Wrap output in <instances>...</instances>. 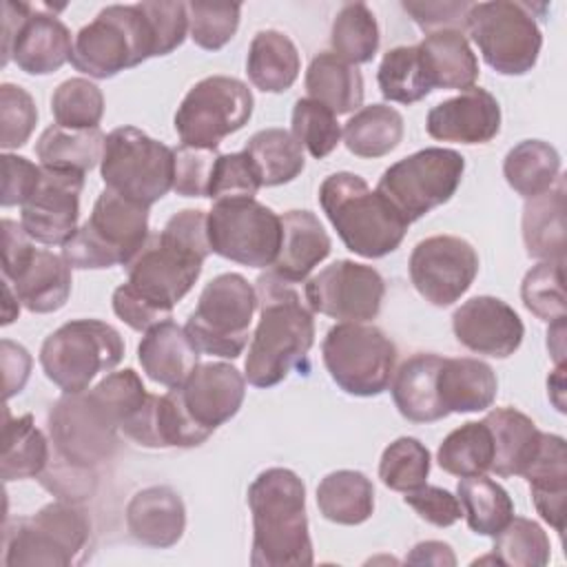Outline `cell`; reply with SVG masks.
<instances>
[{
    "instance_id": "6da1fadb",
    "label": "cell",
    "mask_w": 567,
    "mask_h": 567,
    "mask_svg": "<svg viewBox=\"0 0 567 567\" xmlns=\"http://www.w3.org/2000/svg\"><path fill=\"white\" fill-rule=\"evenodd\" d=\"M148 392L135 370L106 374L84 392H64L49 410V434L58 456L93 467L117 450V432L144 405Z\"/></svg>"
},
{
    "instance_id": "7a4b0ae2",
    "label": "cell",
    "mask_w": 567,
    "mask_h": 567,
    "mask_svg": "<svg viewBox=\"0 0 567 567\" xmlns=\"http://www.w3.org/2000/svg\"><path fill=\"white\" fill-rule=\"evenodd\" d=\"M208 255L206 210L184 208L133 257L124 286L166 321L199 279Z\"/></svg>"
},
{
    "instance_id": "3957f363",
    "label": "cell",
    "mask_w": 567,
    "mask_h": 567,
    "mask_svg": "<svg viewBox=\"0 0 567 567\" xmlns=\"http://www.w3.org/2000/svg\"><path fill=\"white\" fill-rule=\"evenodd\" d=\"M259 323L250 337L244 377L255 388L281 383L292 368H303L315 343V319L292 284L270 270L257 279Z\"/></svg>"
},
{
    "instance_id": "277c9868",
    "label": "cell",
    "mask_w": 567,
    "mask_h": 567,
    "mask_svg": "<svg viewBox=\"0 0 567 567\" xmlns=\"http://www.w3.org/2000/svg\"><path fill=\"white\" fill-rule=\"evenodd\" d=\"M252 514V567H303L315 563L306 516V485L288 467H268L248 487Z\"/></svg>"
},
{
    "instance_id": "5b68a950",
    "label": "cell",
    "mask_w": 567,
    "mask_h": 567,
    "mask_svg": "<svg viewBox=\"0 0 567 567\" xmlns=\"http://www.w3.org/2000/svg\"><path fill=\"white\" fill-rule=\"evenodd\" d=\"M319 204L343 246L365 259L394 252L410 226L379 190L348 171L332 173L321 182Z\"/></svg>"
},
{
    "instance_id": "8992f818",
    "label": "cell",
    "mask_w": 567,
    "mask_h": 567,
    "mask_svg": "<svg viewBox=\"0 0 567 567\" xmlns=\"http://www.w3.org/2000/svg\"><path fill=\"white\" fill-rule=\"evenodd\" d=\"M148 58H159V44L144 4H109L78 31L71 64L106 80Z\"/></svg>"
},
{
    "instance_id": "52a82bcc",
    "label": "cell",
    "mask_w": 567,
    "mask_h": 567,
    "mask_svg": "<svg viewBox=\"0 0 567 567\" xmlns=\"http://www.w3.org/2000/svg\"><path fill=\"white\" fill-rule=\"evenodd\" d=\"M91 518L73 501H53L4 527L7 567H69L86 556Z\"/></svg>"
},
{
    "instance_id": "ba28073f",
    "label": "cell",
    "mask_w": 567,
    "mask_h": 567,
    "mask_svg": "<svg viewBox=\"0 0 567 567\" xmlns=\"http://www.w3.org/2000/svg\"><path fill=\"white\" fill-rule=\"evenodd\" d=\"M148 237V208L104 188L91 217L62 246V257L80 270L128 266Z\"/></svg>"
},
{
    "instance_id": "9c48e42d",
    "label": "cell",
    "mask_w": 567,
    "mask_h": 567,
    "mask_svg": "<svg viewBox=\"0 0 567 567\" xmlns=\"http://www.w3.org/2000/svg\"><path fill=\"white\" fill-rule=\"evenodd\" d=\"M124 357L122 334L100 319H73L53 330L40 348V365L62 392H84L100 372Z\"/></svg>"
},
{
    "instance_id": "30bf717a",
    "label": "cell",
    "mask_w": 567,
    "mask_h": 567,
    "mask_svg": "<svg viewBox=\"0 0 567 567\" xmlns=\"http://www.w3.org/2000/svg\"><path fill=\"white\" fill-rule=\"evenodd\" d=\"M100 175L109 190L151 208L173 188L175 153L135 126H117L106 135Z\"/></svg>"
},
{
    "instance_id": "8fae6325",
    "label": "cell",
    "mask_w": 567,
    "mask_h": 567,
    "mask_svg": "<svg viewBox=\"0 0 567 567\" xmlns=\"http://www.w3.org/2000/svg\"><path fill=\"white\" fill-rule=\"evenodd\" d=\"M255 310V286L239 272H224L204 286L184 330L199 352L237 359L248 346Z\"/></svg>"
},
{
    "instance_id": "7c38bea8",
    "label": "cell",
    "mask_w": 567,
    "mask_h": 567,
    "mask_svg": "<svg viewBox=\"0 0 567 567\" xmlns=\"http://www.w3.org/2000/svg\"><path fill=\"white\" fill-rule=\"evenodd\" d=\"M321 354L332 381L352 396H377L390 388L396 346L377 326L359 321L332 326L323 337Z\"/></svg>"
},
{
    "instance_id": "4fadbf2b",
    "label": "cell",
    "mask_w": 567,
    "mask_h": 567,
    "mask_svg": "<svg viewBox=\"0 0 567 567\" xmlns=\"http://www.w3.org/2000/svg\"><path fill=\"white\" fill-rule=\"evenodd\" d=\"M465 29L483 60L501 75H525L538 62L543 33L527 2H472Z\"/></svg>"
},
{
    "instance_id": "5bb4252c",
    "label": "cell",
    "mask_w": 567,
    "mask_h": 567,
    "mask_svg": "<svg viewBox=\"0 0 567 567\" xmlns=\"http://www.w3.org/2000/svg\"><path fill=\"white\" fill-rule=\"evenodd\" d=\"M465 159L452 148H421L383 171L377 190L408 219H421L452 199L461 186Z\"/></svg>"
},
{
    "instance_id": "9a60e30c",
    "label": "cell",
    "mask_w": 567,
    "mask_h": 567,
    "mask_svg": "<svg viewBox=\"0 0 567 567\" xmlns=\"http://www.w3.org/2000/svg\"><path fill=\"white\" fill-rule=\"evenodd\" d=\"M2 275L20 303L35 315L60 310L71 295V266L64 257L35 248L22 224L2 219Z\"/></svg>"
},
{
    "instance_id": "2e32d148",
    "label": "cell",
    "mask_w": 567,
    "mask_h": 567,
    "mask_svg": "<svg viewBox=\"0 0 567 567\" xmlns=\"http://www.w3.org/2000/svg\"><path fill=\"white\" fill-rule=\"evenodd\" d=\"M210 252L250 268H268L281 248V217L266 204L221 199L206 213Z\"/></svg>"
},
{
    "instance_id": "e0dca14e",
    "label": "cell",
    "mask_w": 567,
    "mask_h": 567,
    "mask_svg": "<svg viewBox=\"0 0 567 567\" xmlns=\"http://www.w3.org/2000/svg\"><path fill=\"white\" fill-rule=\"evenodd\" d=\"M250 89L230 75H208L193 84L175 113V131L186 146L217 148L252 115Z\"/></svg>"
},
{
    "instance_id": "ac0fdd59",
    "label": "cell",
    "mask_w": 567,
    "mask_h": 567,
    "mask_svg": "<svg viewBox=\"0 0 567 567\" xmlns=\"http://www.w3.org/2000/svg\"><path fill=\"white\" fill-rule=\"evenodd\" d=\"M71 31L58 16L27 2L2 4V64L13 60L29 75H49L71 62Z\"/></svg>"
},
{
    "instance_id": "d6986e66",
    "label": "cell",
    "mask_w": 567,
    "mask_h": 567,
    "mask_svg": "<svg viewBox=\"0 0 567 567\" xmlns=\"http://www.w3.org/2000/svg\"><path fill=\"white\" fill-rule=\"evenodd\" d=\"M385 281L372 266L339 259L319 270L303 286V299L312 312L339 321H370L379 315Z\"/></svg>"
},
{
    "instance_id": "ffe728a7",
    "label": "cell",
    "mask_w": 567,
    "mask_h": 567,
    "mask_svg": "<svg viewBox=\"0 0 567 567\" xmlns=\"http://www.w3.org/2000/svg\"><path fill=\"white\" fill-rule=\"evenodd\" d=\"M410 279L432 306L458 301L478 275V255L470 241L454 235H434L419 241L410 255Z\"/></svg>"
},
{
    "instance_id": "44dd1931",
    "label": "cell",
    "mask_w": 567,
    "mask_h": 567,
    "mask_svg": "<svg viewBox=\"0 0 567 567\" xmlns=\"http://www.w3.org/2000/svg\"><path fill=\"white\" fill-rule=\"evenodd\" d=\"M84 173L42 166L35 193L22 204L24 233L44 246H64L78 230Z\"/></svg>"
},
{
    "instance_id": "7402d4cb",
    "label": "cell",
    "mask_w": 567,
    "mask_h": 567,
    "mask_svg": "<svg viewBox=\"0 0 567 567\" xmlns=\"http://www.w3.org/2000/svg\"><path fill=\"white\" fill-rule=\"evenodd\" d=\"M190 421L206 434L230 421L246 396V377L230 363H199L182 385L175 388Z\"/></svg>"
},
{
    "instance_id": "603a6c76",
    "label": "cell",
    "mask_w": 567,
    "mask_h": 567,
    "mask_svg": "<svg viewBox=\"0 0 567 567\" xmlns=\"http://www.w3.org/2000/svg\"><path fill=\"white\" fill-rule=\"evenodd\" d=\"M452 330L461 346L476 354L507 359L525 337V326L516 310L498 297L478 295L461 303L452 315Z\"/></svg>"
},
{
    "instance_id": "cb8c5ba5",
    "label": "cell",
    "mask_w": 567,
    "mask_h": 567,
    "mask_svg": "<svg viewBox=\"0 0 567 567\" xmlns=\"http://www.w3.org/2000/svg\"><path fill=\"white\" fill-rule=\"evenodd\" d=\"M425 128L441 142L485 144L501 131L498 100L481 86H472L456 97L443 100L430 109Z\"/></svg>"
},
{
    "instance_id": "d4e9b609",
    "label": "cell",
    "mask_w": 567,
    "mask_h": 567,
    "mask_svg": "<svg viewBox=\"0 0 567 567\" xmlns=\"http://www.w3.org/2000/svg\"><path fill=\"white\" fill-rule=\"evenodd\" d=\"M186 527V507L182 496L168 485H151L135 492L126 505L128 534L155 549L177 545Z\"/></svg>"
},
{
    "instance_id": "484cf974",
    "label": "cell",
    "mask_w": 567,
    "mask_h": 567,
    "mask_svg": "<svg viewBox=\"0 0 567 567\" xmlns=\"http://www.w3.org/2000/svg\"><path fill=\"white\" fill-rule=\"evenodd\" d=\"M281 248L270 272L286 284H303L308 275L330 255L332 241L319 217L310 210H288L281 215Z\"/></svg>"
},
{
    "instance_id": "4316f807",
    "label": "cell",
    "mask_w": 567,
    "mask_h": 567,
    "mask_svg": "<svg viewBox=\"0 0 567 567\" xmlns=\"http://www.w3.org/2000/svg\"><path fill=\"white\" fill-rule=\"evenodd\" d=\"M137 359L151 381L177 388L199 365V350L182 326L166 319L144 332L137 346Z\"/></svg>"
},
{
    "instance_id": "83f0119b",
    "label": "cell",
    "mask_w": 567,
    "mask_h": 567,
    "mask_svg": "<svg viewBox=\"0 0 567 567\" xmlns=\"http://www.w3.org/2000/svg\"><path fill=\"white\" fill-rule=\"evenodd\" d=\"M443 357L434 352H419L405 359L394 370L390 392L399 414L412 423H432L447 416L436 390V374Z\"/></svg>"
},
{
    "instance_id": "f1b7e54d",
    "label": "cell",
    "mask_w": 567,
    "mask_h": 567,
    "mask_svg": "<svg viewBox=\"0 0 567 567\" xmlns=\"http://www.w3.org/2000/svg\"><path fill=\"white\" fill-rule=\"evenodd\" d=\"M536 512L558 534L565 532V498H567V450L565 439L543 432L540 447L525 470Z\"/></svg>"
},
{
    "instance_id": "f546056e",
    "label": "cell",
    "mask_w": 567,
    "mask_h": 567,
    "mask_svg": "<svg viewBox=\"0 0 567 567\" xmlns=\"http://www.w3.org/2000/svg\"><path fill=\"white\" fill-rule=\"evenodd\" d=\"M432 89H472L478 80V60L463 31L441 29L425 33L416 44Z\"/></svg>"
},
{
    "instance_id": "4dcf8cb0",
    "label": "cell",
    "mask_w": 567,
    "mask_h": 567,
    "mask_svg": "<svg viewBox=\"0 0 567 567\" xmlns=\"http://www.w3.org/2000/svg\"><path fill=\"white\" fill-rule=\"evenodd\" d=\"M436 390L447 414L481 412L492 408L498 392L496 372L481 359L458 357L441 361L436 374Z\"/></svg>"
},
{
    "instance_id": "1f68e13d",
    "label": "cell",
    "mask_w": 567,
    "mask_h": 567,
    "mask_svg": "<svg viewBox=\"0 0 567 567\" xmlns=\"http://www.w3.org/2000/svg\"><path fill=\"white\" fill-rule=\"evenodd\" d=\"M494 439V461L489 472L501 478L523 476L532 465L543 432L536 423L516 408H494L483 419Z\"/></svg>"
},
{
    "instance_id": "d6a6232c",
    "label": "cell",
    "mask_w": 567,
    "mask_h": 567,
    "mask_svg": "<svg viewBox=\"0 0 567 567\" xmlns=\"http://www.w3.org/2000/svg\"><path fill=\"white\" fill-rule=\"evenodd\" d=\"M523 241L529 257L565 261V179L527 199L523 208Z\"/></svg>"
},
{
    "instance_id": "836d02e7",
    "label": "cell",
    "mask_w": 567,
    "mask_h": 567,
    "mask_svg": "<svg viewBox=\"0 0 567 567\" xmlns=\"http://www.w3.org/2000/svg\"><path fill=\"white\" fill-rule=\"evenodd\" d=\"M301 69V58L295 42L275 29L255 33L248 58L246 73L248 80L264 93H284L288 91Z\"/></svg>"
},
{
    "instance_id": "e575fe53",
    "label": "cell",
    "mask_w": 567,
    "mask_h": 567,
    "mask_svg": "<svg viewBox=\"0 0 567 567\" xmlns=\"http://www.w3.org/2000/svg\"><path fill=\"white\" fill-rule=\"evenodd\" d=\"M306 91L308 97L321 102L334 115H346L363 104V75L354 64L321 51L308 64Z\"/></svg>"
},
{
    "instance_id": "d590c367",
    "label": "cell",
    "mask_w": 567,
    "mask_h": 567,
    "mask_svg": "<svg viewBox=\"0 0 567 567\" xmlns=\"http://www.w3.org/2000/svg\"><path fill=\"white\" fill-rule=\"evenodd\" d=\"M321 516L337 525H361L374 512V485L357 470H337L317 485Z\"/></svg>"
},
{
    "instance_id": "8d00e7d4",
    "label": "cell",
    "mask_w": 567,
    "mask_h": 567,
    "mask_svg": "<svg viewBox=\"0 0 567 567\" xmlns=\"http://www.w3.org/2000/svg\"><path fill=\"white\" fill-rule=\"evenodd\" d=\"M51 461L49 441L40 427H35L31 414L11 416L4 408L2 427V481L38 478Z\"/></svg>"
},
{
    "instance_id": "74e56055",
    "label": "cell",
    "mask_w": 567,
    "mask_h": 567,
    "mask_svg": "<svg viewBox=\"0 0 567 567\" xmlns=\"http://www.w3.org/2000/svg\"><path fill=\"white\" fill-rule=\"evenodd\" d=\"M106 135L100 128H64L51 124L35 142L40 166L89 173L102 162Z\"/></svg>"
},
{
    "instance_id": "f35d334b",
    "label": "cell",
    "mask_w": 567,
    "mask_h": 567,
    "mask_svg": "<svg viewBox=\"0 0 567 567\" xmlns=\"http://www.w3.org/2000/svg\"><path fill=\"white\" fill-rule=\"evenodd\" d=\"M346 148L365 159L383 157L403 140V117L388 104H370L359 109L341 128Z\"/></svg>"
},
{
    "instance_id": "ab89813d",
    "label": "cell",
    "mask_w": 567,
    "mask_h": 567,
    "mask_svg": "<svg viewBox=\"0 0 567 567\" xmlns=\"http://www.w3.org/2000/svg\"><path fill=\"white\" fill-rule=\"evenodd\" d=\"M503 175L509 188L532 199L549 190L560 177V155L543 140H523L507 151Z\"/></svg>"
},
{
    "instance_id": "60d3db41",
    "label": "cell",
    "mask_w": 567,
    "mask_h": 567,
    "mask_svg": "<svg viewBox=\"0 0 567 567\" xmlns=\"http://www.w3.org/2000/svg\"><path fill=\"white\" fill-rule=\"evenodd\" d=\"M456 498L463 507L467 527L474 534L494 538L514 518V503L507 489L485 474L461 478Z\"/></svg>"
},
{
    "instance_id": "b9f144b4",
    "label": "cell",
    "mask_w": 567,
    "mask_h": 567,
    "mask_svg": "<svg viewBox=\"0 0 567 567\" xmlns=\"http://www.w3.org/2000/svg\"><path fill=\"white\" fill-rule=\"evenodd\" d=\"M252 159L261 186H281L301 175L306 157L301 144L286 128H261L248 142L246 148Z\"/></svg>"
},
{
    "instance_id": "7bdbcfd3",
    "label": "cell",
    "mask_w": 567,
    "mask_h": 567,
    "mask_svg": "<svg viewBox=\"0 0 567 567\" xmlns=\"http://www.w3.org/2000/svg\"><path fill=\"white\" fill-rule=\"evenodd\" d=\"M494 461V439L485 421H467L452 430L436 450V463L443 472L467 478L489 472Z\"/></svg>"
},
{
    "instance_id": "ee69618b",
    "label": "cell",
    "mask_w": 567,
    "mask_h": 567,
    "mask_svg": "<svg viewBox=\"0 0 567 567\" xmlns=\"http://www.w3.org/2000/svg\"><path fill=\"white\" fill-rule=\"evenodd\" d=\"M332 53L348 64H365L379 49V24L365 2H348L330 29Z\"/></svg>"
},
{
    "instance_id": "f6af8a7d",
    "label": "cell",
    "mask_w": 567,
    "mask_h": 567,
    "mask_svg": "<svg viewBox=\"0 0 567 567\" xmlns=\"http://www.w3.org/2000/svg\"><path fill=\"white\" fill-rule=\"evenodd\" d=\"M377 80L381 95L388 102L414 104L432 91L416 44L390 49L379 64Z\"/></svg>"
},
{
    "instance_id": "bcb514c9",
    "label": "cell",
    "mask_w": 567,
    "mask_h": 567,
    "mask_svg": "<svg viewBox=\"0 0 567 567\" xmlns=\"http://www.w3.org/2000/svg\"><path fill=\"white\" fill-rule=\"evenodd\" d=\"M492 556L496 565L543 567L549 563L551 547L545 529L523 516H514L496 536Z\"/></svg>"
},
{
    "instance_id": "7dc6e473",
    "label": "cell",
    "mask_w": 567,
    "mask_h": 567,
    "mask_svg": "<svg viewBox=\"0 0 567 567\" xmlns=\"http://www.w3.org/2000/svg\"><path fill=\"white\" fill-rule=\"evenodd\" d=\"M430 465V452L419 439L399 436L381 454L379 478L385 487L405 494L425 485Z\"/></svg>"
},
{
    "instance_id": "c3c4849f",
    "label": "cell",
    "mask_w": 567,
    "mask_h": 567,
    "mask_svg": "<svg viewBox=\"0 0 567 567\" xmlns=\"http://www.w3.org/2000/svg\"><path fill=\"white\" fill-rule=\"evenodd\" d=\"M55 124L64 128H97L104 115V95L86 78H69L51 95Z\"/></svg>"
},
{
    "instance_id": "681fc988",
    "label": "cell",
    "mask_w": 567,
    "mask_h": 567,
    "mask_svg": "<svg viewBox=\"0 0 567 567\" xmlns=\"http://www.w3.org/2000/svg\"><path fill=\"white\" fill-rule=\"evenodd\" d=\"M292 137L317 159L330 155L341 142L337 115L312 97H299L292 106Z\"/></svg>"
},
{
    "instance_id": "f907efd6",
    "label": "cell",
    "mask_w": 567,
    "mask_h": 567,
    "mask_svg": "<svg viewBox=\"0 0 567 567\" xmlns=\"http://www.w3.org/2000/svg\"><path fill=\"white\" fill-rule=\"evenodd\" d=\"M188 33L193 42L206 51H219L226 47L239 27L241 4L237 2H186Z\"/></svg>"
},
{
    "instance_id": "816d5d0a",
    "label": "cell",
    "mask_w": 567,
    "mask_h": 567,
    "mask_svg": "<svg viewBox=\"0 0 567 567\" xmlns=\"http://www.w3.org/2000/svg\"><path fill=\"white\" fill-rule=\"evenodd\" d=\"M563 264L565 261H538L527 270L520 284L525 308L547 323L565 319Z\"/></svg>"
},
{
    "instance_id": "f5cc1de1",
    "label": "cell",
    "mask_w": 567,
    "mask_h": 567,
    "mask_svg": "<svg viewBox=\"0 0 567 567\" xmlns=\"http://www.w3.org/2000/svg\"><path fill=\"white\" fill-rule=\"evenodd\" d=\"M261 188L259 173L246 151L219 153L208 188V197L221 199H250Z\"/></svg>"
},
{
    "instance_id": "db71d44e",
    "label": "cell",
    "mask_w": 567,
    "mask_h": 567,
    "mask_svg": "<svg viewBox=\"0 0 567 567\" xmlns=\"http://www.w3.org/2000/svg\"><path fill=\"white\" fill-rule=\"evenodd\" d=\"M38 122L33 97L18 84L0 86V146L4 151L20 148L31 137Z\"/></svg>"
},
{
    "instance_id": "11a10c76",
    "label": "cell",
    "mask_w": 567,
    "mask_h": 567,
    "mask_svg": "<svg viewBox=\"0 0 567 567\" xmlns=\"http://www.w3.org/2000/svg\"><path fill=\"white\" fill-rule=\"evenodd\" d=\"M175 153V177L173 190L182 197H208L217 148H197V146H177Z\"/></svg>"
},
{
    "instance_id": "9f6ffc18",
    "label": "cell",
    "mask_w": 567,
    "mask_h": 567,
    "mask_svg": "<svg viewBox=\"0 0 567 567\" xmlns=\"http://www.w3.org/2000/svg\"><path fill=\"white\" fill-rule=\"evenodd\" d=\"M44 489L55 494L60 501H86L95 492V472L93 467H80L62 456H51L47 470L38 476Z\"/></svg>"
},
{
    "instance_id": "6f0895ef",
    "label": "cell",
    "mask_w": 567,
    "mask_h": 567,
    "mask_svg": "<svg viewBox=\"0 0 567 567\" xmlns=\"http://www.w3.org/2000/svg\"><path fill=\"white\" fill-rule=\"evenodd\" d=\"M403 503L410 505L425 523L436 527H450L463 516V507L452 492L427 483L412 492H405Z\"/></svg>"
},
{
    "instance_id": "680465c9",
    "label": "cell",
    "mask_w": 567,
    "mask_h": 567,
    "mask_svg": "<svg viewBox=\"0 0 567 567\" xmlns=\"http://www.w3.org/2000/svg\"><path fill=\"white\" fill-rule=\"evenodd\" d=\"M2 206H22L38 188L42 166L29 162L22 155L4 153L2 157Z\"/></svg>"
},
{
    "instance_id": "91938a15",
    "label": "cell",
    "mask_w": 567,
    "mask_h": 567,
    "mask_svg": "<svg viewBox=\"0 0 567 567\" xmlns=\"http://www.w3.org/2000/svg\"><path fill=\"white\" fill-rule=\"evenodd\" d=\"M472 2H401L403 11L412 16V20L425 31H441V29H456L465 31L467 11Z\"/></svg>"
},
{
    "instance_id": "94428289",
    "label": "cell",
    "mask_w": 567,
    "mask_h": 567,
    "mask_svg": "<svg viewBox=\"0 0 567 567\" xmlns=\"http://www.w3.org/2000/svg\"><path fill=\"white\" fill-rule=\"evenodd\" d=\"M2 370H4V396L18 394L31 372V354L20 343L2 339Z\"/></svg>"
},
{
    "instance_id": "6125c7cd",
    "label": "cell",
    "mask_w": 567,
    "mask_h": 567,
    "mask_svg": "<svg viewBox=\"0 0 567 567\" xmlns=\"http://www.w3.org/2000/svg\"><path fill=\"white\" fill-rule=\"evenodd\" d=\"M405 563H410V565H439V567L450 565L452 567V565H456V556H454L452 547L443 540H423V543H416L412 547Z\"/></svg>"
},
{
    "instance_id": "be15d7a7",
    "label": "cell",
    "mask_w": 567,
    "mask_h": 567,
    "mask_svg": "<svg viewBox=\"0 0 567 567\" xmlns=\"http://www.w3.org/2000/svg\"><path fill=\"white\" fill-rule=\"evenodd\" d=\"M547 348H549V354L554 357L556 365L565 363V319H558V321H551L549 323V330H547Z\"/></svg>"
},
{
    "instance_id": "e7e4bbea",
    "label": "cell",
    "mask_w": 567,
    "mask_h": 567,
    "mask_svg": "<svg viewBox=\"0 0 567 567\" xmlns=\"http://www.w3.org/2000/svg\"><path fill=\"white\" fill-rule=\"evenodd\" d=\"M547 390H549V399L556 405V410L565 412V399H563V394H565V363L556 365L554 374L547 379Z\"/></svg>"
},
{
    "instance_id": "03108f58",
    "label": "cell",
    "mask_w": 567,
    "mask_h": 567,
    "mask_svg": "<svg viewBox=\"0 0 567 567\" xmlns=\"http://www.w3.org/2000/svg\"><path fill=\"white\" fill-rule=\"evenodd\" d=\"M20 315V299L16 290L4 281V315H2V326H9L13 319Z\"/></svg>"
}]
</instances>
